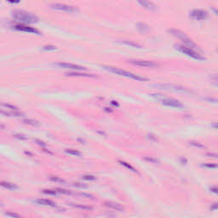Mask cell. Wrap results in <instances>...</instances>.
<instances>
[{
	"label": "cell",
	"mask_w": 218,
	"mask_h": 218,
	"mask_svg": "<svg viewBox=\"0 0 218 218\" xmlns=\"http://www.w3.org/2000/svg\"><path fill=\"white\" fill-rule=\"evenodd\" d=\"M103 68L106 69V70L109 71L113 73H115L117 75H119V76H123V77H126L129 78H132L134 80L136 81H148V78H146L144 77H141L139 75H136V74H134L132 73H130V72H127L125 70H123V69H120V68H118V67H107V66H103Z\"/></svg>",
	"instance_id": "obj_1"
},
{
	"label": "cell",
	"mask_w": 218,
	"mask_h": 218,
	"mask_svg": "<svg viewBox=\"0 0 218 218\" xmlns=\"http://www.w3.org/2000/svg\"><path fill=\"white\" fill-rule=\"evenodd\" d=\"M13 17L16 21L24 23H35L39 21L36 15L23 10H15L13 12Z\"/></svg>",
	"instance_id": "obj_2"
},
{
	"label": "cell",
	"mask_w": 218,
	"mask_h": 218,
	"mask_svg": "<svg viewBox=\"0 0 218 218\" xmlns=\"http://www.w3.org/2000/svg\"><path fill=\"white\" fill-rule=\"evenodd\" d=\"M0 114L9 117H21L23 114L21 111L13 105L9 103H1L0 104Z\"/></svg>",
	"instance_id": "obj_3"
},
{
	"label": "cell",
	"mask_w": 218,
	"mask_h": 218,
	"mask_svg": "<svg viewBox=\"0 0 218 218\" xmlns=\"http://www.w3.org/2000/svg\"><path fill=\"white\" fill-rule=\"evenodd\" d=\"M169 32L170 33H171L173 36H175V37H176V38H178L179 39H181V40H182V41L186 44L187 47H189V48L193 49L194 50H195V49L199 50V48H198V46L196 45V44H194V43L189 38H188V37H187L185 33H183L182 32H181L180 30L170 29V30H169Z\"/></svg>",
	"instance_id": "obj_4"
},
{
	"label": "cell",
	"mask_w": 218,
	"mask_h": 218,
	"mask_svg": "<svg viewBox=\"0 0 218 218\" xmlns=\"http://www.w3.org/2000/svg\"><path fill=\"white\" fill-rule=\"evenodd\" d=\"M152 96L153 97H155V98L158 100L159 102H161L162 104L164 105L168 106V107H182V104L177 101L176 99L173 98H168V97H165L163 95H158V94H152Z\"/></svg>",
	"instance_id": "obj_5"
},
{
	"label": "cell",
	"mask_w": 218,
	"mask_h": 218,
	"mask_svg": "<svg viewBox=\"0 0 218 218\" xmlns=\"http://www.w3.org/2000/svg\"><path fill=\"white\" fill-rule=\"evenodd\" d=\"M176 49H178L180 52L183 53L185 54L188 57H192L194 59H196V60H204V58L202 55H200L199 52H196L195 50H194L193 49H191L189 47H187L185 45H182V44H177L176 45Z\"/></svg>",
	"instance_id": "obj_6"
},
{
	"label": "cell",
	"mask_w": 218,
	"mask_h": 218,
	"mask_svg": "<svg viewBox=\"0 0 218 218\" xmlns=\"http://www.w3.org/2000/svg\"><path fill=\"white\" fill-rule=\"evenodd\" d=\"M157 87L163 90H173L176 92H182V93H188L190 92L187 89L184 88L182 86L180 85H170V84H165V85H156Z\"/></svg>",
	"instance_id": "obj_7"
},
{
	"label": "cell",
	"mask_w": 218,
	"mask_h": 218,
	"mask_svg": "<svg viewBox=\"0 0 218 218\" xmlns=\"http://www.w3.org/2000/svg\"><path fill=\"white\" fill-rule=\"evenodd\" d=\"M129 62L133 64L135 66L141 67H158L157 63H155L154 61H143V60H130Z\"/></svg>",
	"instance_id": "obj_8"
},
{
	"label": "cell",
	"mask_w": 218,
	"mask_h": 218,
	"mask_svg": "<svg viewBox=\"0 0 218 218\" xmlns=\"http://www.w3.org/2000/svg\"><path fill=\"white\" fill-rule=\"evenodd\" d=\"M50 7L54 10L66 11V12H69V13L76 12L78 10L77 9L73 6H70V5H67V4H50Z\"/></svg>",
	"instance_id": "obj_9"
},
{
	"label": "cell",
	"mask_w": 218,
	"mask_h": 218,
	"mask_svg": "<svg viewBox=\"0 0 218 218\" xmlns=\"http://www.w3.org/2000/svg\"><path fill=\"white\" fill-rule=\"evenodd\" d=\"M190 17L194 20H204L208 17V13L202 10H194L190 12Z\"/></svg>",
	"instance_id": "obj_10"
},
{
	"label": "cell",
	"mask_w": 218,
	"mask_h": 218,
	"mask_svg": "<svg viewBox=\"0 0 218 218\" xmlns=\"http://www.w3.org/2000/svg\"><path fill=\"white\" fill-rule=\"evenodd\" d=\"M57 66L61 68H65V69H71L73 71H85L86 68L84 67H80L78 65H75V64L71 63H66V62H59L57 63Z\"/></svg>",
	"instance_id": "obj_11"
},
{
	"label": "cell",
	"mask_w": 218,
	"mask_h": 218,
	"mask_svg": "<svg viewBox=\"0 0 218 218\" xmlns=\"http://www.w3.org/2000/svg\"><path fill=\"white\" fill-rule=\"evenodd\" d=\"M13 28L15 29V30H18V31H21V32H31V33H37V34H39V32L37 30V29L33 28V27H29V26H26V25H23V24L15 25L14 27H13Z\"/></svg>",
	"instance_id": "obj_12"
},
{
	"label": "cell",
	"mask_w": 218,
	"mask_h": 218,
	"mask_svg": "<svg viewBox=\"0 0 218 218\" xmlns=\"http://www.w3.org/2000/svg\"><path fill=\"white\" fill-rule=\"evenodd\" d=\"M104 204H105L106 207L109 208V209H111V210H114V211H123L124 210V206L122 204H119V203H115V202H111V201H109V202H105Z\"/></svg>",
	"instance_id": "obj_13"
},
{
	"label": "cell",
	"mask_w": 218,
	"mask_h": 218,
	"mask_svg": "<svg viewBox=\"0 0 218 218\" xmlns=\"http://www.w3.org/2000/svg\"><path fill=\"white\" fill-rule=\"evenodd\" d=\"M35 202L38 204L40 205H44V206H50V207H55L56 206V203L53 201L49 200V199H39L35 200Z\"/></svg>",
	"instance_id": "obj_14"
},
{
	"label": "cell",
	"mask_w": 218,
	"mask_h": 218,
	"mask_svg": "<svg viewBox=\"0 0 218 218\" xmlns=\"http://www.w3.org/2000/svg\"><path fill=\"white\" fill-rule=\"evenodd\" d=\"M138 4H141L142 7H144L147 10H156V6L154 4L151 3V2H148V1H139Z\"/></svg>",
	"instance_id": "obj_15"
},
{
	"label": "cell",
	"mask_w": 218,
	"mask_h": 218,
	"mask_svg": "<svg viewBox=\"0 0 218 218\" xmlns=\"http://www.w3.org/2000/svg\"><path fill=\"white\" fill-rule=\"evenodd\" d=\"M0 186L3 187L4 188L9 190H16L18 188V187L14 184V183L11 182H0Z\"/></svg>",
	"instance_id": "obj_16"
},
{
	"label": "cell",
	"mask_w": 218,
	"mask_h": 218,
	"mask_svg": "<svg viewBox=\"0 0 218 218\" xmlns=\"http://www.w3.org/2000/svg\"><path fill=\"white\" fill-rule=\"evenodd\" d=\"M136 27H137V29L139 31H141V32H148V31H149V27H148V25L145 24V23H142V22L137 23V24H136Z\"/></svg>",
	"instance_id": "obj_17"
},
{
	"label": "cell",
	"mask_w": 218,
	"mask_h": 218,
	"mask_svg": "<svg viewBox=\"0 0 218 218\" xmlns=\"http://www.w3.org/2000/svg\"><path fill=\"white\" fill-rule=\"evenodd\" d=\"M73 207L78 208V209H81V210H85V211H90L92 210V207L89 206L87 204H72Z\"/></svg>",
	"instance_id": "obj_18"
},
{
	"label": "cell",
	"mask_w": 218,
	"mask_h": 218,
	"mask_svg": "<svg viewBox=\"0 0 218 218\" xmlns=\"http://www.w3.org/2000/svg\"><path fill=\"white\" fill-rule=\"evenodd\" d=\"M66 75L67 76H78V77H94L93 75H91V74H87V73H77V72H75V73H66Z\"/></svg>",
	"instance_id": "obj_19"
},
{
	"label": "cell",
	"mask_w": 218,
	"mask_h": 218,
	"mask_svg": "<svg viewBox=\"0 0 218 218\" xmlns=\"http://www.w3.org/2000/svg\"><path fill=\"white\" fill-rule=\"evenodd\" d=\"M23 123L27 124H29V125H32V126H39V123L38 121L33 119H23Z\"/></svg>",
	"instance_id": "obj_20"
},
{
	"label": "cell",
	"mask_w": 218,
	"mask_h": 218,
	"mask_svg": "<svg viewBox=\"0 0 218 218\" xmlns=\"http://www.w3.org/2000/svg\"><path fill=\"white\" fill-rule=\"evenodd\" d=\"M4 214H5V216H7L10 218H22L21 215L15 213V212H13V211H6Z\"/></svg>",
	"instance_id": "obj_21"
},
{
	"label": "cell",
	"mask_w": 218,
	"mask_h": 218,
	"mask_svg": "<svg viewBox=\"0 0 218 218\" xmlns=\"http://www.w3.org/2000/svg\"><path fill=\"white\" fill-rule=\"evenodd\" d=\"M66 153L68 154L73 155V156H81L82 155L80 152H78V150H74V149H66Z\"/></svg>",
	"instance_id": "obj_22"
},
{
	"label": "cell",
	"mask_w": 218,
	"mask_h": 218,
	"mask_svg": "<svg viewBox=\"0 0 218 218\" xmlns=\"http://www.w3.org/2000/svg\"><path fill=\"white\" fill-rule=\"evenodd\" d=\"M119 163L120 165H122L123 166H124V167H126L127 169L130 170L131 171H133V172H136V170L135 169L134 167H132V166H130V165H129L128 163H126V162L124 161H119Z\"/></svg>",
	"instance_id": "obj_23"
},
{
	"label": "cell",
	"mask_w": 218,
	"mask_h": 218,
	"mask_svg": "<svg viewBox=\"0 0 218 218\" xmlns=\"http://www.w3.org/2000/svg\"><path fill=\"white\" fill-rule=\"evenodd\" d=\"M42 192L44 194H48V195H57L58 194L56 188L55 189H44L43 190Z\"/></svg>",
	"instance_id": "obj_24"
},
{
	"label": "cell",
	"mask_w": 218,
	"mask_h": 218,
	"mask_svg": "<svg viewBox=\"0 0 218 218\" xmlns=\"http://www.w3.org/2000/svg\"><path fill=\"white\" fill-rule=\"evenodd\" d=\"M189 144L193 147H195V148H204V146L203 144H201L199 142H197V141H190Z\"/></svg>",
	"instance_id": "obj_25"
},
{
	"label": "cell",
	"mask_w": 218,
	"mask_h": 218,
	"mask_svg": "<svg viewBox=\"0 0 218 218\" xmlns=\"http://www.w3.org/2000/svg\"><path fill=\"white\" fill-rule=\"evenodd\" d=\"M123 44H127V45H130V46H132V47H137V48H141V46L139 45V44H136V43H133V42H129V41H123Z\"/></svg>",
	"instance_id": "obj_26"
},
{
	"label": "cell",
	"mask_w": 218,
	"mask_h": 218,
	"mask_svg": "<svg viewBox=\"0 0 218 218\" xmlns=\"http://www.w3.org/2000/svg\"><path fill=\"white\" fill-rule=\"evenodd\" d=\"M84 180H86V181H95L96 178H95L94 176H91V175H85L82 177Z\"/></svg>",
	"instance_id": "obj_27"
},
{
	"label": "cell",
	"mask_w": 218,
	"mask_h": 218,
	"mask_svg": "<svg viewBox=\"0 0 218 218\" xmlns=\"http://www.w3.org/2000/svg\"><path fill=\"white\" fill-rule=\"evenodd\" d=\"M145 160H147V161L150 162V163H153V164H158V161L156 159V158H148V157H145L144 158Z\"/></svg>",
	"instance_id": "obj_28"
},
{
	"label": "cell",
	"mask_w": 218,
	"mask_h": 218,
	"mask_svg": "<svg viewBox=\"0 0 218 218\" xmlns=\"http://www.w3.org/2000/svg\"><path fill=\"white\" fill-rule=\"evenodd\" d=\"M49 179L53 181V182H64L63 180L61 179L59 177H57V176H52V177H49Z\"/></svg>",
	"instance_id": "obj_29"
},
{
	"label": "cell",
	"mask_w": 218,
	"mask_h": 218,
	"mask_svg": "<svg viewBox=\"0 0 218 218\" xmlns=\"http://www.w3.org/2000/svg\"><path fill=\"white\" fill-rule=\"evenodd\" d=\"M204 167H206V168H210V169H215V168H216V165H215V164H205V165H204Z\"/></svg>",
	"instance_id": "obj_30"
},
{
	"label": "cell",
	"mask_w": 218,
	"mask_h": 218,
	"mask_svg": "<svg viewBox=\"0 0 218 218\" xmlns=\"http://www.w3.org/2000/svg\"><path fill=\"white\" fill-rule=\"evenodd\" d=\"M43 49H45V50H54V49H56L57 48H56L55 46L49 45V46H44V47H43Z\"/></svg>",
	"instance_id": "obj_31"
},
{
	"label": "cell",
	"mask_w": 218,
	"mask_h": 218,
	"mask_svg": "<svg viewBox=\"0 0 218 218\" xmlns=\"http://www.w3.org/2000/svg\"><path fill=\"white\" fill-rule=\"evenodd\" d=\"M79 195H80L81 197L86 198V199H93V196H92V195H90V194H84V193H82V194H79Z\"/></svg>",
	"instance_id": "obj_32"
},
{
	"label": "cell",
	"mask_w": 218,
	"mask_h": 218,
	"mask_svg": "<svg viewBox=\"0 0 218 218\" xmlns=\"http://www.w3.org/2000/svg\"><path fill=\"white\" fill-rule=\"evenodd\" d=\"M16 137L20 138V139H22V140H27V138L25 137L24 136H22V135H17V136H16Z\"/></svg>",
	"instance_id": "obj_33"
},
{
	"label": "cell",
	"mask_w": 218,
	"mask_h": 218,
	"mask_svg": "<svg viewBox=\"0 0 218 218\" xmlns=\"http://www.w3.org/2000/svg\"><path fill=\"white\" fill-rule=\"evenodd\" d=\"M112 103H113V105H118L117 103H115V102H112Z\"/></svg>",
	"instance_id": "obj_34"
},
{
	"label": "cell",
	"mask_w": 218,
	"mask_h": 218,
	"mask_svg": "<svg viewBox=\"0 0 218 218\" xmlns=\"http://www.w3.org/2000/svg\"><path fill=\"white\" fill-rule=\"evenodd\" d=\"M1 204H2V203H1V202H0V205H1Z\"/></svg>",
	"instance_id": "obj_35"
}]
</instances>
